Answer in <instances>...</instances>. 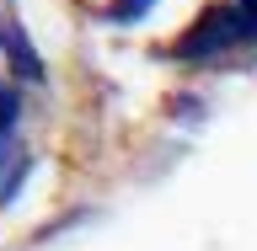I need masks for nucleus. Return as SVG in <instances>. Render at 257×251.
<instances>
[{
	"label": "nucleus",
	"mask_w": 257,
	"mask_h": 251,
	"mask_svg": "<svg viewBox=\"0 0 257 251\" xmlns=\"http://www.w3.org/2000/svg\"><path fill=\"white\" fill-rule=\"evenodd\" d=\"M241 43H257V0L209 6V11L172 43V54H177V59H214V54L241 48Z\"/></svg>",
	"instance_id": "1"
},
{
	"label": "nucleus",
	"mask_w": 257,
	"mask_h": 251,
	"mask_svg": "<svg viewBox=\"0 0 257 251\" xmlns=\"http://www.w3.org/2000/svg\"><path fill=\"white\" fill-rule=\"evenodd\" d=\"M0 43H6V54H11V64H16V75H22V80H43L38 54L22 43V27H0Z\"/></svg>",
	"instance_id": "2"
},
{
	"label": "nucleus",
	"mask_w": 257,
	"mask_h": 251,
	"mask_svg": "<svg viewBox=\"0 0 257 251\" xmlns=\"http://www.w3.org/2000/svg\"><path fill=\"white\" fill-rule=\"evenodd\" d=\"M16 112H22V102H16V91L11 86H0V139L11 134V123H16Z\"/></svg>",
	"instance_id": "3"
},
{
	"label": "nucleus",
	"mask_w": 257,
	"mask_h": 251,
	"mask_svg": "<svg viewBox=\"0 0 257 251\" xmlns=\"http://www.w3.org/2000/svg\"><path fill=\"white\" fill-rule=\"evenodd\" d=\"M150 11V0H112V16L118 22H134V16H145Z\"/></svg>",
	"instance_id": "4"
}]
</instances>
